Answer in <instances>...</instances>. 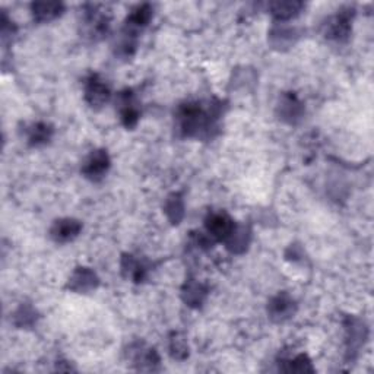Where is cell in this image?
Masks as SVG:
<instances>
[{"label": "cell", "mask_w": 374, "mask_h": 374, "mask_svg": "<svg viewBox=\"0 0 374 374\" xmlns=\"http://www.w3.org/2000/svg\"><path fill=\"white\" fill-rule=\"evenodd\" d=\"M221 106V101H212L208 107L201 103H186L177 110L176 126L186 138H208L217 128Z\"/></svg>", "instance_id": "6da1fadb"}, {"label": "cell", "mask_w": 374, "mask_h": 374, "mask_svg": "<svg viewBox=\"0 0 374 374\" xmlns=\"http://www.w3.org/2000/svg\"><path fill=\"white\" fill-rule=\"evenodd\" d=\"M82 32L91 40H101L110 31V15L99 10V6L88 5L83 9L82 15Z\"/></svg>", "instance_id": "7a4b0ae2"}, {"label": "cell", "mask_w": 374, "mask_h": 374, "mask_svg": "<svg viewBox=\"0 0 374 374\" xmlns=\"http://www.w3.org/2000/svg\"><path fill=\"white\" fill-rule=\"evenodd\" d=\"M354 17V9L346 8L341 9L335 17L328 19V23L325 25V37L328 40L344 43L348 40V37L351 34V22Z\"/></svg>", "instance_id": "3957f363"}, {"label": "cell", "mask_w": 374, "mask_h": 374, "mask_svg": "<svg viewBox=\"0 0 374 374\" xmlns=\"http://www.w3.org/2000/svg\"><path fill=\"white\" fill-rule=\"evenodd\" d=\"M111 167V159L106 149H95L83 161L81 173L85 179L98 183L101 181Z\"/></svg>", "instance_id": "277c9868"}, {"label": "cell", "mask_w": 374, "mask_h": 374, "mask_svg": "<svg viewBox=\"0 0 374 374\" xmlns=\"http://www.w3.org/2000/svg\"><path fill=\"white\" fill-rule=\"evenodd\" d=\"M206 234L214 242H227L235 228V222L227 212H212L205 219Z\"/></svg>", "instance_id": "5b68a950"}, {"label": "cell", "mask_w": 374, "mask_h": 374, "mask_svg": "<svg viewBox=\"0 0 374 374\" xmlns=\"http://www.w3.org/2000/svg\"><path fill=\"white\" fill-rule=\"evenodd\" d=\"M116 104L119 108L120 120L123 123V126L126 129H135L141 117V111L138 107V101H136V98H135V94L130 90L121 91L117 95Z\"/></svg>", "instance_id": "8992f818"}, {"label": "cell", "mask_w": 374, "mask_h": 374, "mask_svg": "<svg viewBox=\"0 0 374 374\" xmlns=\"http://www.w3.org/2000/svg\"><path fill=\"white\" fill-rule=\"evenodd\" d=\"M111 98L110 86L98 75H91L85 82V101L92 108L104 107Z\"/></svg>", "instance_id": "52a82bcc"}, {"label": "cell", "mask_w": 374, "mask_h": 374, "mask_svg": "<svg viewBox=\"0 0 374 374\" xmlns=\"http://www.w3.org/2000/svg\"><path fill=\"white\" fill-rule=\"evenodd\" d=\"M297 311V304L294 298L286 293H278L275 297L270 298L268 303V315L270 320L275 323H284L294 317Z\"/></svg>", "instance_id": "ba28073f"}, {"label": "cell", "mask_w": 374, "mask_h": 374, "mask_svg": "<svg viewBox=\"0 0 374 374\" xmlns=\"http://www.w3.org/2000/svg\"><path fill=\"white\" fill-rule=\"evenodd\" d=\"M277 111L282 121L288 124H297L303 119L304 106L294 92H285L279 98Z\"/></svg>", "instance_id": "9c48e42d"}, {"label": "cell", "mask_w": 374, "mask_h": 374, "mask_svg": "<svg viewBox=\"0 0 374 374\" xmlns=\"http://www.w3.org/2000/svg\"><path fill=\"white\" fill-rule=\"evenodd\" d=\"M82 231V222L73 218H61L53 222L50 228V237L57 244H66L73 242Z\"/></svg>", "instance_id": "30bf717a"}, {"label": "cell", "mask_w": 374, "mask_h": 374, "mask_svg": "<svg viewBox=\"0 0 374 374\" xmlns=\"http://www.w3.org/2000/svg\"><path fill=\"white\" fill-rule=\"evenodd\" d=\"M99 284L97 273L90 268H77L69 278L68 288L78 294H88Z\"/></svg>", "instance_id": "8fae6325"}, {"label": "cell", "mask_w": 374, "mask_h": 374, "mask_svg": "<svg viewBox=\"0 0 374 374\" xmlns=\"http://www.w3.org/2000/svg\"><path fill=\"white\" fill-rule=\"evenodd\" d=\"M133 364L138 366L139 370H155V366L159 364V357L154 348H146L142 344H133L129 351Z\"/></svg>", "instance_id": "7c38bea8"}, {"label": "cell", "mask_w": 374, "mask_h": 374, "mask_svg": "<svg viewBox=\"0 0 374 374\" xmlns=\"http://www.w3.org/2000/svg\"><path fill=\"white\" fill-rule=\"evenodd\" d=\"M152 12H154L152 8L146 3L138 5L135 9H132V12L126 19V23H124L123 31L138 37V32L142 28H145L146 25L149 23V21L152 19Z\"/></svg>", "instance_id": "4fadbf2b"}, {"label": "cell", "mask_w": 374, "mask_h": 374, "mask_svg": "<svg viewBox=\"0 0 374 374\" xmlns=\"http://www.w3.org/2000/svg\"><path fill=\"white\" fill-rule=\"evenodd\" d=\"M32 17L37 22H50L65 12V5L59 2H35L31 5Z\"/></svg>", "instance_id": "5bb4252c"}, {"label": "cell", "mask_w": 374, "mask_h": 374, "mask_svg": "<svg viewBox=\"0 0 374 374\" xmlns=\"http://www.w3.org/2000/svg\"><path fill=\"white\" fill-rule=\"evenodd\" d=\"M304 8V3L295 2V0H290V2H272L269 3V10L272 17L278 22L290 21L302 14Z\"/></svg>", "instance_id": "9a60e30c"}, {"label": "cell", "mask_w": 374, "mask_h": 374, "mask_svg": "<svg viewBox=\"0 0 374 374\" xmlns=\"http://www.w3.org/2000/svg\"><path fill=\"white\" fill-rule=\"evenodd\" d=\"M53 128L48 123L37 121L27 128V142L30 146L47 145L53 138Z\"/></svg>", "instance_id": "2e32d148"}, {"label": "cell", "mask_w": 374, "mask_h": 374, "mask_svg": "<svg viewBox=\"0 0 374 374\" xmlns=\"http://www.w3.org/2000/svg\"><path fill=\"white\" fill-rule=\"evenodd\" d=\"M297 40V31L291 27H286L284 22H278L269 32V41L273 48H284L291 47Z\"/></svg>", "instance_id": "e0dca14e"}, {"label": "cell", "mask_w": 374, "mask_h": 374, "mask_svg": "<svg viewBox=\"0 0 374 374\" xmlns=\"http://www.w3.org/2000/svg\"><path fill=\"white\" fill-rule=\"evenodd\" d=\"M121 273L124 278L132 279L133 282L139 284L146 277V268L138 259H135V256L124 255L121 259Z\"/></svg>", "instance_id": "ac0fdd59"}, {"label": "cell", "mask_w": 374, "mask_h": 374, "mask_svg": "<svg viewBox=\"0 0 374 374\" xmlns=\"http://www.w3.org/2000/svg\"><path fill=\"white\" fill-rule=\"evenodd\" d=\"M227 248L233 253H243L250 243V230L244 226H235L234 231L227 239Z\"/></svg>", "instance_id": "d6986e66"}, {"label": "cell", "mask_w": 374, "mask_h": 374, "mask_svg": "<svg viewBox=\"0 0 374 374\" xmlns=\"http://www.w3.org/2000/svg\"><path fill=\"white\" fill-rule=\"evenodd\" d=\"M206 295H208L206 286L195 281H189L183 288V300L192 307L201 306L205 302Z\"/></svg>", "instance_id": "ffe728a7"}, {"label": "cell", "mask_w": 374, "mask_h": 374, "mask_svg": "<svg viewBox=\"0 0 374 374\" xmlns=\"http://www.w3.org/2000/svg\"><path fill=\"white\" fill-rule=\"evenodd\" d=\"M164 210L171 224H174V226L180 224V221L184 217V202H183L181 195L180 193L170 195L166 201Z\"/></svg>", "instance_id": "44dd1931"}, {"label": "cell", "mask_w": 374, "mask_h": 374, "mask_svg": "<svg viewBox=\"0 0 374 374\" xmlns=\"http://www.w3.org/2000/svg\"><path fill=\"white\" fill-rule=\"evenodd\" d=\"M348 331V341H350V350H355V348H360L364 342L366 338V326L363 325V322L358 319H350V323L346 326Z\"/></svg>", "instance_id": "7402d4cb"}, {"label": "cell", "mask_w": 374, "mask_h": 374, "mask_svg": "<svg viewBox=\"0 0 374 374\" xmlns=\"http://www.w3.org/2000/svg\"><path fill=\"white\" fill-rule=\"evenodd\" d=\"M282 363L284 366L281 367V370L288 371V373H313L315 371L313 366H311V361L304 354H300L290 360H284Z\"/></svg>", "instance_id": "603a6c76"}, {"label": "cell", "mask_w": 374, "mask_h": 374, "mask_svg": "<svg viewBox=\"0 0 374 374\" xmlns=\"http://www.w3.org/2000/svg\"><path fill=\"white\" fill-rule=\"evenodd\" d=\"M170 354L176 360H186L189 357V345H187V339L179 332H174L170 336Z\"/></svg>", "instance_id": "cb8c5ba5"}, {"label": "cell", "mask_w": 374, "mask_h": 374, "mask_svg": "<svg viewBox=\"0 0 374 374\" xmlns=\"http://www.w3.org/2000/svg\"><path fill=\"white\" fill-rule=\"evenodd\" d=\"M35 320H37V313H35V310L30 306H21L14 316L15 325L19 328H28L34 325Z\"/></svg>", "instance_id": "d4e9b609"}]
</instances>
